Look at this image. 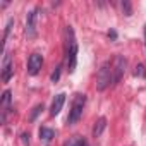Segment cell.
<instances>
[{
    "label": "cell",
    "mask_w": 146,
    "mask_h": 146,
    "mask_svg": "<svg viewBox=\"0 0 146 146\" xmlns=\"http://www.w3.org/2000/svg\"><path fill=\"white\" fill-rule=\"evenodd\" d=\"M12 19H9L7 21V24H5V33H4V46L7 45V38H9V33H11V28H12Z\"/></svg>",
    "instance_id": "12"
},
{
    "label": "cell",
    "mask_w": 146,
    "mask_h": 146,
    "mask_svg": "<svg viewBox=\"0 0 146 146\" xmlns=\"http://www.w3.org/2000/svg\"><path fill=\"white\" fill-rule=\"evenodd\" d=\"M38 134H40V139H41L43 143H50V141L53 139V136H55L53 129H50V127H45V125H41V127H40Z\"/></svg>",
    "instance_id": "9"
},
{
    "label": "cell",
    "mask_w": 146,
    "mask_h": 146,
    "mask_svg": "<svg viewBox=\"0 0 146 146\" xmlns=\"http://www.w3.org/2000/svg\"><path fill=\"white\" fill-rule=\"evenodd\" d=\"M64 146H86V139L81 136H72L64 143Z\"/></svg>",
    "instance_id": "11"
},
{
    "label": "cell",
    "mask_w": 146,
    "mask_h": 146,
    "mask_svg": "<svg viewBox=\"0 0 146 146\" xmlns=\"http://www.w3.org/2000/svg\"><path fill=\"white\" fill-rule=\"evenodd\" d=\"M21 137H23V143H24L26 146H29V143H31V139H29V137H31V136H29V134H26V132H23V134H21Z\"/></svg>",
    "instance_id": "16"
},
{
    "label": "cell",
    "mask_w": 146,
    "mask_h": 146,
    "mask_svg": "<svg viewBox=\"0 0 146 146\" xmlns=\"http://www.w3.org/2000/svg\"><path fill=\"white\" fill-rule=\"evenodd\" d=\"M78 40H76V33L72 29V26H65L64 29V62L69 72L76 70V64H78Z\"/></svg>",
    "instance_id": "2"
},
{
    "label": "cell",
    "mask_w": 146,
    "mask_h": 146,
    "mask_svg": "<svg viewBox=\"0 0 146 146\" xmlns=\"http://www.w3.org/2000/svg\"><path fill=\"white\" fill-rule=\"evenodd\" d=\"M144 40H146V26H144ZM146 43V41H144Z\"/></svg>",
    "instance_id": "19"
},
{
    "label": "cell",
    "mask_w": 146,
    "mask_h": 146,
    "mask_svg": "<svg viewBox=\"0 0 146 146\" xmlns=\"http://www.w3.org/2000/svg\"><path fill=\"white\" fill-rule=\"evenodd\" d=\"M38 12H40V9L35 7L26 16V35H28V38H35L36 36V24H38V16H40Z\"/></svg>",
    "instance_id": "4"
},
{
    "label": "cell",
    "mask_w": 146,
    "mask_h": 146,
    "mask_svg": "<svg viewBox=\"0 0 146 146\" xmlns=\"http://www.w3.org/2000/svg\"><path fill=\"white\" fill-rule=\"evenodd\" d=\"M43 110V105H36L35 108H33V112H31V120H35L36 117H38V113Z\"/></svg>",
    "instance_id": "13"
},
{
    "label": "cell",
    "mask_w": 146,
    "mask_h": 146,
    "mask_svg": "<svg viewBox=\"0 0 146 146\" xmlns=\"http://www.w3.org/2000/svg\"><path fill=\"white\" fill-rule=\"evenodd\" d=\"M125 67H127V60L122 55H113L112 58L105 60L96 72V90L105 91L115 86L125 74Z\"/></svg>",
    "instance_id": "1"
},
{
    "label": "cell",
    "mask_w": 146,
    "mask_h": 146,
    "mask_svg": "<svg viewBox=\"0 0 146 146\" xmlns=\"http://www.w3.org/2000/svg\"><path fill=\"white\" fill-rule=\"evenodd\" d=\"M134 76H139V78H144V67L139 64L137 67H136V70H134Z\"/></svg>",
    "instance_id": "15"
},
{
    "label": "cell",
    "mask_w": 146,
    "mask_h": 146,
    "mask_svg": "<svg viewBox=\"0 0 146 146\" xmlns=\"http://www.w3.org/2000/svg\"><path fill=\"white\" fill-rule=\"evenodd\" d=\"M41 67H43V55L38 53V52L31 53L29 58H28V74L29 76H36Z\"/></svg>",
    "instance_id": "6"
},
{
    "label": "cell",
    "mask_w": 146,
    "mask_h": 146,
    "mask_svg": "<svg viewBox=\"0 0 146 146\" xmlns=\"http://www.w3.org/2000/svg\"><path fill=\"white\" fill-rule=\"evenodd\" d=\"M12 76H14V62H12V57L7 52H4V58H2V81L4 83H9Z\"/></svg>",
    "instance_id": "5"
},
{
    "label": "cell",
    "mask_w": 146,
    "mask_h": 146,
    "mask_svg": "<svg viewBox=\"0 0 146 146\" xmlns=\"http://www.w3.org/2000/svg\"><path fill=\"white\" fill-rule=\"evenodd\" d=\"M84 107H86V95H83V93H76L74 98H72V103H70L69 115H67V124H69V125L76 124V122L83 117Z\"/></svg>",
    "instance_id": "3"
},
{
    "label": "cell",
    "mask_w": 146,
    "mask_h": 146,
    "mask_svg": "<svg viewBox=\"0 0 146 146\" xmlns=\"http://www.w3.org/2000/svg\"><path fill=\"white\" fill-rule=\"evenodd\" d=\"M107 127V119L105 117H100L96 122H95V127H93V136L95 137H98V136H102V132H103V129Z\"/></svg>",
    "instance_id": "10"
},
{
    "label": "cell",
    "mask_w": 146,
    "mask_h": 146,
    "mask_svg": "<svg viewBox=\"0 0 146 146\" xmlns=\"http://www.w3.org/2000/svg\"><path fill=\"white\" fill-rule=\"evenodd\" d=\"M58 78H60V65H57V67H55V70L52 72V81H53V83H57V81H58Z\"/></svg>",
    "instance_id": "14"
},
{
    "label": "cell",
    "mask_w": 146,
    "mask_h": 146,
    "mask_svg": "<svg viewBox=\"0 0 146 146\" xmlns=\"http://www.w3.org/2000/svg\"><path fill=\"white\" fill-rule=\"evenodd\" d=\"M11 103H12V93L11 90H5L2 93V100H0V112H2V124H5L7 115L11 112Z\"/></svg>",
    "instance_id": "7"
},
{
    "label": "cell",
    "mask_w": 146,
    "mask_h": 146,
    "mask_svg": "<svg viewBox=\"0 0 146 146\" xmlns=\"http://www.w3.org/2000/svg\"><path fill=\"white\" fill-rule=\"evenodd\" d=\"M64 103H65V93L55 95V98H53V102H52V107H50V115H52V117L58 115L60 110H62V107H64Z\"/></svg>",
    "instance_id": "8"
},
{
    "label": "cell",
    "mask_w": 146,
    "mask_h": 146,
    "mask_svg": "<svg viewBox=\"0 0 146 146\" xmlns=\"http://www.w3.org/2000/svg\"><path fill=\"white\" fill-rule=\"evenodd\" d=\"M122 9H125V16H131V5H129L127 2L122 4Z\"/></svg>",
    "instance_id": "17"
},
{
    "label": "cell",
    "mask_w": 146,
    "mask_h": 146,
    "mask_svg": "<svg viewBox=\"0 0 146 146\" xmlns=\"http://www.w3.org/2000/svg\"><path fill=\"white\" fill-rule=\"evenodd\" d=\"M108 36H110V38H112V40H115V38H117V33H115V31H113V29H112V31H110V33H108Z\"/></svg>",
    "instance_id": "18"
}]
</instances>
